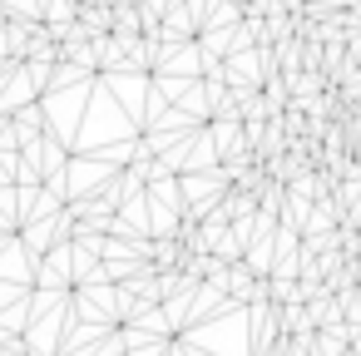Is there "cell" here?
<instances>
[{"label": "cell", "instance_id": "obj_1", "mask_svg": "<svg viewBox=\"0 0 361 356\" xmlns=\"http://www.w3.org/2000/svg\"><path fill=\"white\" fill-rule=\"evenodd\" d=\"M40 164H45V178H60V173H65V149H60V139H45V144H40Z\"/></svg>", "mask_w": 361, "mask_h": 356}]
</instances>
